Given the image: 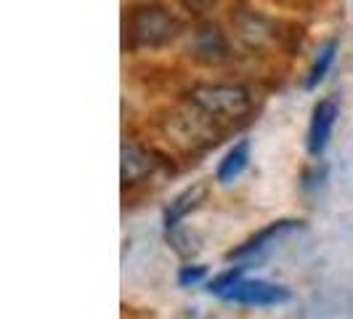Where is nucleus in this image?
I'll list each match as a JSON object with an SVG mask.
<instances>
[{
    "label": "nucleus",
    "instance_id": "f257e3e1",
    "mask_svg": "<svg viewBox=\"0 0 353 319\" xmlns=\"http://www.w3.org/2000/svg\"><path fill=\"white\" fill-rule=\"evenodd\" d=\"M178 32V21L159 6H143L136 8L125 21V35L130 46L139 48H157L170 43Z\"/></svg>",
    "mask_w": 353,
    "mask_h": 319
},
{
    "label": "nucleus",
    "instance_id": "f03ea898",
    "mask_svg": "<svg viewBox=\"0 0 353 319\" xmlns=\"http://www.w3.org/2000/svg\"><path fill=\"white\" fill-rule=\"evenodd\" d=\"M189 96H192V104L212 120L245 117L252 106V96L242 86H199Z\"/></svg>",
    "mask_w": 353,
    "mask_h": 319
},
{
    "label": "nucleus",
    "instance_id": "7ed1b4c3",
    "mask_svg": "<svg viewBox=\"0 0 353 319\" xmlns=\"http://www.w3.org/2000/svg\"><path fill=\"white\" fill-rule=\"evenodd\" d=\"M223 298L242 303V306H279V303L290 301L292 296L287 287L265 282V280H236Z\"/></svg>",
    "mask_w": 353,
    "mask_h": 319
},
{
    "label": "nucleus",
    "instance_id": "20e7f679",
    "mask_svg": "<svg viewBox=\"0 0 353 319\" xmlns=\"http://www.w3.org/2000/svg\"><path fill=\"white\" fill-rule=\"evenodd\" d=\"M337 115H340V106L335 99H321L314 109V117L308 125V136H305V146H308V155L321 157V152L327 149V144L332 139V130H335Z\"/></svg>",
    "mask_w": 353,
    "mask_h": 319
},
{
    "label": "nucleus",
    "instance_id": "39448f33",
    "mask_svg": "<svg viewBox=\"0 0 353 319\" xmlns=\"http://www.w3.org/2000/svg\"><path fill=\"white\" fill-rule=\"evenodd\" d=\"M192 53L199 64H208V67H218L223 61H229V40L226 35L218 30V27H199L196 30L194 40H192Z\"/></svg>",
    "mask_w": 353,
    "mask_h": 319
},
{
    "label": "nucleus",
    "instance_id": "423d86ee",
    "mask_svg": "<svg viewBox=\"0 0 353 319\" xmlns=\"http://www.w3.org/2000/svg\"><path fill=\"white\" fill-rule=\"evenodd\" d=\"M292 229H301V221H276V224H271L268 229L258 231L252 240H248L242 248L231 250L229 253V261H242V258H255V255H261L265 250L271 248L282 234Z\"/></svg>",
    "mask_w": 353,
    "mask_h": 319
},
{
    "label": "nucleus",
    "instance_id": "0eeeda50",
    "mask_svg": "<svg viewBox=\"0 0 353 319\" xmlns=\"http://www.w3.org/2000/svg\"><path fill=\"white\" fill-rule=\"evenodd\" d=\"M154 171V160L149 157V152L141 149L139 144H125L123 146V181L125 184H136L143 176H149Z\"/></svg>",
    "mask_w": 353,
    "mask_h": 319
},
{
    "label": "nucleus",
    "instance_id": "6e6552de",
    "mask_svg": "<svg viewBox=\"0 0 353 319\" xmlns=\"http://www.w3.org/2000/svg\"><path fill=\"white\" fill-rule=\"evenodd\" d=\"M205 186L202 184H194V186H189L186 192H181V195L170 202V208L165 213V226L168 229H176L178 224H181V218H186V213H192L205 200Z\"/></svg>",
    "mask_w": 353,
    "mask_h": 319
},
{
    "label": "nucleus",
    "instance_id": "1a4fd4ad",
    "mask_svg": "<svg viewBox=\"0 0 353 319\" xmlns=\"http://www.w3.org/2000/svg\"><path fill=\"white\" fill-rule=\"evenodd\" d=\"M248 162H250V144L248 142L234 144L229 152H226V157L221 160V165H218V181L221 184H231L234 178L242 176V171L248 168Z\"/></svg>",
    "mask_w": 353,
    "mask_h": 319
},
{
    "label": "nucleus",
    "instance_id": "9d476101",
    "mask_svg": "<svg viewBox=\"0 0 353 319\" xmlns=\"http://www.w3.org/2000/svg\"><path fill=\"white\" fill-rule=\"evenodd\" d=\"M335 53H337V40H327L321 48H319V56L314 59V64H311V72H308V77H305V88H316L319 83L327 77V72L332 67V61H335Z\"/></svg>",
    "mask_w": 353,
    "mask_h": 319
},
{
    "label": "nucleus",
    "instance_id": "9b49d317",
    "mask_svg": "<svg viewBox=\"0 0 353 319\" xmlns=\"http://www.w3.org/2000/svg\"><path fill=\"white\" fill-rule=\"evenodd\" d=\"M245 269H250V266H236V269H229L226 274L215 277V280H212V282L208 284V290H210V293H215V296H221V298H223V296L229 293L231 287H234V282H236V280H242V271H245Z\"/></svg>",
    "mask_w": 353,
    "mask_h": 319
},
{
    "label": "nucleus",
    "instance_id": "f8f14e48",
    "mask_svg": "<svg viewBox=\"0 0 353 319\" xmlns=\"http://www.w3.org/2000/svg\"><path fill=\"white\" fill-rule=\"evenodd\" d=\"M205 274H208V269L205 266H183L181 269V274H178V284L181 287H189V284H196L205 280Z\"/></svg>",
    "mask_w": 353,
    "mask_h": 319
},
{
    "label": "nucleus",
    "instance_id": "ddd939ff",
    "mask_svg": "<svg viewBox=\"0 0 353 319\" xmlns=\"http://www.w3.org/2000/svg\"><path fill=\"white\" fill-rule=\"evenodd\" d=\"M181 3H183L186 8H202V6L208 3V0H181Z\"/></svg>",
    "mask_w": 353,
    "mask_h": 319
}]
</instances>
